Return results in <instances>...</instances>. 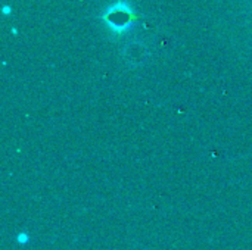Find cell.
Returning <instances> with one entry per match:
<instances>
[{
  "label": "cell",
  "instance_id": "6da1fadb",
  "mask_svg": "<svg viewBox=\"0 0 252 250\" xmlns=\"http://www.w3.org/2000/svg\"><path fill=\"white\" fill-rule=\"evenodd\" d=\"M3 12H4V13H9V7H7V6H6V7H3Z\"/></svg>",
  "mask_w": 252,
  "mask_h": 250
}]
</instances>
